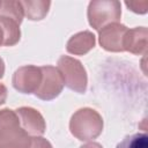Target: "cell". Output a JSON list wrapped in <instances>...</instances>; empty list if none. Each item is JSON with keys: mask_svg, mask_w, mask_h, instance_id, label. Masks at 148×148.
Listing matches in <instances>:
<instances>
[{"mask_svg": "<svg viewBox=\"0 0 148 148\" xmlns=\"http://www.w3.org/2000/svg\"><path fill=\"white\" fill-rule=\"evenodd\" d=\"M22 128L30 136H40L45 133L46 124L39 111L30 106H21L15 110Z\"/></svg>", "mask_w": 148, "mask_h": 148, "instance_id": "obj_8", "label": "cell"}, {"mask_svg": "<svg viewBox=\"0 0 148 148\" xmlns=\"http://www.w3.org/2000/svg\"><path fill=\"white\" fill-rule=\"evenodd\" d=\"M42 81L40 67L34 65H27L17 68L12 79L13 87L22 94H35Z\"/></svg>", "mask_w": 148, "mask_h": 148, "instance_id": "obj_6", "label": "cell"}, {"mask_svg": "<svg viewBox=\"0 0 148 148\" xmlns=\"http://www.w3.org/2000/svg\"><path fill=\"white\" fill-rule=\"evenodd\" d=\"M147 37L148 30L146 27H135L133 29H128L124 42V51L139 56L145 54L147 51Z\"/></svg>", "mask_w": 148, "mask_h": 148, "instance_id": "obj_9", "label": "cell"}, {"mask_svg": "<svg viewBox=\"0 0 148 148\" xmlns=\"http://www.w3.org/2000/svg\"><path fill=\"white\" fill-rule=\"evenodd\" d=\"M89 24L97 31L121 17V3L116 0H92L87 10Z\"/></svg>", "mask_w": 148, "mask_h": 148, "instance_id": "obj_3", "label": "cell"}, {"mask_svg": "<svg viewBox=\"0 0 148 148\" xmlns=\"http://www.w3.org/2000/svg\"><path fill=\"white\" fill-rule=\"evenodd\" d=\"M1 3H2V1H1V0H0V8H1Z\"/></svg>", "mask_w": 148, "mask_h": 148, "instance_id": "obj_21", "label": "cell"}, {"mask_svg": "<svg viewBox=\"0 0 148 148\" xmlns=\"http://www.w3.org/2000/svg\"><path fill=\"white\" fill-rule=\"evenodd\" d=\"M3 45V32H2V29L0 27V46Z\"/></svg>", "mask_w": 148, "mask_h": 148, "instance_id": "obj_20", "label": "cell"}, {"mask_svg": "<svg viewBox=\"0 0 148 148\" xmlns=\"http://www.w3.org/2000/svg\"><path fill=\"white\" fill-rule=\"evenodd\" d=\"M21 5L28 20L40 21L47 15L51 2L46 0H24L21 1Z\"/></svg>", "mask_w": 148, "mask_h": 148, "instance_id": "obj_11", "label": "cell"}, {"mask_svg": "<svg viewBox=\"0 0 148 148\" xmlns=\"http://www.w3.org/2000/svg\"><path fill=\"white\" fill-rule=\"evenodd\" d=\"M57 65V68L62 76L64 84L68 89L79 94H84L87 91L88 76L80 60L68 56H61L58 59Z\"/></svg>", "mask_w": 148, "mask_h": 148, "instance_id": "obj_4", "label": "cell"}, {"mask_svg": "<svg viewBox=\"0 0 148 148\" xmlns=\"http://www.w3.org/2000/svg\"><path fill=\"white\" fill-rule=\"evenodd\" d=\"M126 7L136 13V14H146L148 10V1L147 0H142V1H126L125 2Z\"/></svg>", "mask_w": 148, "mask_h": 148, "instance_id": "obj_15", "label": "cell"}, {"mask_svg": "<svg viewBox=\"0 0 148 148\" xmlns=\"http://www.w3.org/2000/svg\"><path fill=\"white\" fill-rule=\"evenodd\" d=\"M0 27L3 32V45L5 46H13L20 42L21 31L20 24L12 18L0 16Z\"/></svg>", "mask_w": 148, "mask_h": 148, "instance_id": "obj_12", "label": "cell"}, {"mask_svg": "<svg viewBox=\"0 0 148 148\" xmlns=\"http://www.w3.org/2000/svg\"><path fill=\"white\" fill-rule=\"evenodd\" d=\"M95 44H96L95 35L89 30H84L73 35L68 39L66 44V50L71 54L83 56L88 53L90 50H92L95 47Z\"/></svg>", "mask_w": 148, "mask_h": 148, "instance_id": "obj_10", "label": "cell"}, {"mask_svg": "<svg viewBox=\"0 0 148 148\" xmlns=\"http://www.w3.org/2000/svg\"><path fill=\"white\" fill-rule=\"evenodd\" d=\"M116 148H148V135L146 133H135L125 136Z\"/></svg>", "mask_w": 148, "mask_h": 148, "instance_id": "obj_14", "label": "cell"}, {"mask_svg": "<svg viewBox=\"0 0 148 148\" xmlns=\"http://www.w3.org/2000/svg\"><path fill=\"white\" fill-rule=\"evenodd\" d=\"M69 131L80 141L94 140L103 131V118L91 108L79 109L71 117Z\"/></svg>", "mask_w": 148, "mask_h": 148, "instance_id": "obj_2", "label": "cell"}, {"mask_svg": "<svg viewBox=\"0 0 148 148\" xmlns=\"http://www.w3.org/2000/svg\"><path fill=\"white\" fill-rule=\"evenodd\" d=\"M127 31L128 28L118 22L108 24L98 31L99 45L109 52H123Z\"/></svg>", "mask_w": 148, "mask_h": 148, "instance_id": "obj_7", "label": "cell"}, {"mask_svg": "<svg viewBox=\"0 0 148 148\" xmlns=\"http://www.w3.org/2000/svg\"><path fill=\"white\" fill-rule=\"evenodd\" d=\"M3 74H5V62H3L2 58L0 57V79L3 77Z\"/></svg>", "mask_w": 148, "mask_h": 148, "instance_id": "obj_19", "label": "cell"}, {"mask_svg": "<svg viewBox=\"0 0 148 148\" xmlns=\"http://www.w3.org/2000/svg\"><path fill=\"white\" fill-rule=\"evenodd\" d=\"M0 16L12 18L15 22H17L18 24H21L23 16H24L21 1H15V0L2 1L1 8H0Z\"/></svg>", "mask_w": 148, "mask_h": 148, "instance_id": "obj_13", "label": "cell"}, {"mask_svg": "<svg viewBox=\"0 0 148 148\" xmlns=\"http://www.w3.org/2000/svg\"><path fill=\"white\" fill-rule=\"evenodd\" d=\"M30 148H53L52 145L50 143L49 140L42 136H35L31 140V146Z\"/></svg>", "mask_w": 148, "mask_h": 148, "instance_id": "obj_16", "label": "cell"}, {"mask_svg": "<svg viewBox=\"0 0 148 148\" xmlns=\"http://www.w3.org/2000/svg\"><path fill=\"white\" fill-rule=\"evenodd\" d=\"M7 99V88L5 84L0 83V105H2Z\"/></svg>", "mask_w": 148, "mask_h": 148, "instance_id": "obj_17", "label": "cell"}, {"mask_svg": "<svg viewBox=\"0 0 148 148\" xmlns=\"http://www.w3.org/2000/svg\"><path fill=\"white\" fill-rule=\"evenodd\" d=\"M42 81L40 84L35 92V96L38 97L42 101H51L60 95V92L64 89V80L58 71L57 67L54 66H42Z\"/></svg>", "mask_w": 148, "mask_h": 148, "instance_id": "obj_5", "label": "cell"}, {"mask_svg": "<svg viewBox=\"0 0 148 148\" xmlns=\"http://www.w3.org/2000/svg\"><path fill=\"white\" fill-rule=\"evenodd\" d=\"M30 135L22 128L14 110H0V148H30Z\"/></svg>", "mask_w": 148, "mask_h": 148, "instance_id": "obj_1", "label": "cell"}, {"mask_svg": "<svg viewBox=\"0 0 148 148\" xmlns=\"http://www.w3.org/2000/svg\"><path fill=\"white\" fill-rule=\"evenodd\" d=\"M80 148H103L98 142H88L86 145H82Z\"/></svg>", "mask_w": 148, "mask_h": 148, "instance_id": "obj_18", "label": "cell"}]
</instances>
